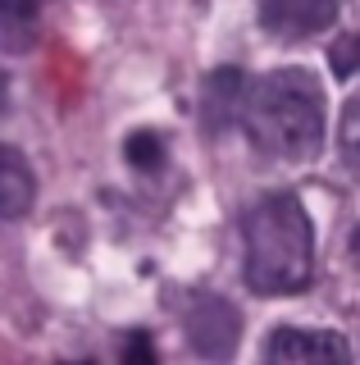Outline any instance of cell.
<instances>
[{"mask_svg": "<svg viewBox=\"0 0 360 365\" xmlns=\"http://www.w3.org/2000/svg\"><path fill=\"white\" fill-rule=\"evenodd\" d=\"M251 146L269 160H310L324 146V91L310 68H274L246 83L238 110Z\"/></svg>", "mask_w": 360, "mask_h": 365, "instance_id": "obj_1", "label": "cell"}, {"mask_svg": "<svg viewBox=\"0 0 360 365\" xmlns=\"http://www.w3.org/2000/svg\"><path fill=\"white\" fill-rule=\"evenodd\" d=\"M242 242H246L242 274L255 297H292L310 283L314 233L306 205L292 192H274L246 215Z\"/></svg>", "mask_w": 360, "mask_h": 365, "instance_id": "obj_2", "label": "cell"}, {"mask_svg": "<svg viewBox=\"0 0 360 365\" xmlns=\"http://www.w3.org/2000/svg\"><path fill=\"white\" fill-rule=\"evenodd\" d=\"M187 342L201 361H215V365H228L233 351L242 342V315L233 302H223L215 292H201L192 297L187 306Z\"/></svg>", "mask_w": 360, "mask_h": 365, "instance_id": "obj_3", "label": "cell"}, {"mask_svg": "<svg viewBox=\"0 0 360 365\" xmlns=\"http://www.w3.org/2000/svg\"><path fill=\"white\" fill-rule=\"evenodd\" d=\"M265 365H351V342L333 329L278 324L265 338Z\"/></svg>", "mask_w": 360, "mask_h": 365, "instance_id": "obj_4", "label": "cell"}, {"mask_svg": "<svg viewBox=\"0 0 360 365\" xmlns=\"http://www.w3.org/2000/svg\"><path fill=\"white\" fill-rule=\"evenodd\" d=\"M342 0H265L260 5V28L274 41H310L337 23Z\"/></svg>", "mask_w": 360, "mask_h": 365, "instance_id": "obj_5", "label": "cell"}, {"mask_svg": "<svg viewBox=\"0 0 360 365\" xmlns=\"http://www.w3.org/2000/svg\"><path fill=\"white\" fill-rule=\"evenodd\" d=\"M37 201V174L23 160V151L0 142V224L9 220H23Z\"/></svg>", "mask_w": 360, "mask_h": 365, "instance_id": "obj_6", "label": "cell"}, {"mask_svg": "<svg viewBox=\"0 0 360 365\" xmlns=\"http://www.w3.org/2000/svg\"><path fill=\"white\" fill-rule=\"evenodd\" d=\"M41 23V0H0V51L23 55L37 41Z\"/></svg>", "mask_w": 360, "mask_h": 365, "instance_id": "obj_7", "label": "cell"}, {"mask_svg": "<svg viewBox=\"0 0 360 365\" xmlns=\"http://www.w3.org/2000/svg\"><path fill=\"white\" fill-rule=\"evenodd\" d=\"M242 91H246V78L238 73V68H219V73H210V83H206V123L215 133L228 128V123L238 119Z\"/></svg>", "mask_w": 360, "mask_h": 365, "instance_id": "obj_8", "label": "cell"}, {"mask_svg": "<svg viewBox=\"0 0 360 365\" xmlns=\"http://www.w3.org/2000/svg\"><path fill=\"white\" fill-rule=\"evenodd\" d=\"M128 160H132L137 169H160V165H164V146H160V137H155L151 128L132 133V137H128Z\"/></svg>", "mask_w": 360, "mask_h": 365, "instance_id": "obj_9", "label": "cell"}, {"mask_svg": "<svg viewBox=\"0 0 360 365\" xmlns=\"http://www.w3.org/2000/svg\"><path fill=\"white\" fill-rule=\"evenodd\" d=\"M123 365H155V347L146 334H132L128 347H123Z\"/></svg>", "mask_w": 360, "mask_h": 365, "instance_id": "obj_10", "label": "cell"}, {"mask_svg": "<svg viewBox=\"0 0 360 365\" xmlns=\"http://www.w3.org/2000/svg\"><path fill=\"white\" fill-rule=\"evenodd\" d=\"M0 114H5V78H0Z\"/></svg>", "mask_w": 360, "mask_h": 365, "instance_id": "obj_11", "label": "cell"}]
</instances>
